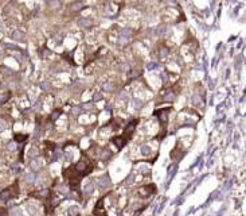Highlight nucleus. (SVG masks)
Instances as JSON below:
<instances>
[{
    "instance_id": "obj_2",
    "label": "nucleus",
    "mask_w": 246,
    "mask_h": 216,
    "mask_svg": "<svg viewBox=\"0 0 246 216\" xmlns=\"http://www.w3.org/2000/svg\"><path fill=\"white\" fill-rule=\"evenodd\" d=\"M123 139H124V137H121V138H114V139H113V143L116 145V146L119 147V148H121V147L124 146V145H125V141H123Z\"/></svg>"
},
{
    "instance_id": "obj_6",
    "label": "nucleus",
    "mask_w": 246,
    "mask_h": 216,
    "mask_svg": "<svg viewBox=\"0 0 246 216\" xmlns=\"http://www.w3.org/2000/svg\"><path fill=\"white\" fill-rule=\"evenodd\" d=\"M8 150H11V151H15L16 150V143H15V142H9V143H8Z\"/></svg>"
},
{
    "instance_id": "obj_10",
    "label": "nucleus",
    "mask_w": 246,
    "mask_h": 216,
    "mask_svg": "<svg viewBox=\"0 0 246 216\" xmlns=\"http://www.w3.org/2000/svg\"><path fill=\"white\" fill-rule=\"evenodd\" d=\"M6 130V123H4V122H0V133H2V131H4Z\"/></svg>"
},
{
    "instance_id": "obj_4",
    "label": "nucleus",
    "mask_w": 246,
    "mask_h": 216,
    "mask_svg": "<svg viewBox=\"0 0 246 216\" xmlns=\"http://www.w3.org/2000/svg\"><path fill=\"white\" fill-rule=\"evenodd\" d=\"M140 192L141 193H152L153 192V187H149V188H143V189H140Z\"/></svg>"
},
{
    "instance_id": "obj_3",
    "label": "nucleus",
    "mask_w": 246,
    "mask_h": 216,
    "mask_svg": "<svg viewBox=\"0 0 246 216\" xmlns=\"http://www.w3.org/2000/svg\"><path fill=\"white\" fill-rule=\"evenodd\" d=\"M40 166H42V162H40V160H34L31 162L32 170H38V169H40Z\"/></svg>"
},
{
    "instance_id": "obj_5",
    "label": "nucleus",
    "mask_w": 246,
    "mask_h": 216,
    "mask_svg": "<svg viewBox=\"0 0 246 216\" xmlns=\"http://www.w3.org/2000/svg\"><path fill=\"white\" fill-rule=\"evenodd\" d=\"M34 178H35L34 173H28V174L26 176V181H27V182H32V181H34Z\"/></svg>"
},
{
    "instance_id": "obj_7",
    "label": "nucleus",
    "mask_w": 246,
    "mask_h": 216,
    "mask_svg": "<svg viewBox=\"0 0 246 216\" xmlns=\"http://www.w3.org/2000/svg\"><path fill=\"white\" fill-rule=\"evenodd\" d=\"M23 139H26V135H15V141L16 142H23Z\"/></svg>"
},
{
    "instance_id": "obj_1",
    "label": "nucleus",
    "mask_w": 246,
    "mask_h": 216,
    "mask_svg": "<svg viewBox=\"0 0 246 216\" xmlns=\"http://www.w3.org/2000/svg\"><path fill=\"white\" fill-rule=\"evenodd\" d=\"M11 196L12 195H11V189H9V188H7V189H4V191L0 192V199H2L3 201H7L9 197H11Z\"/></svg>"
},
{
    "instance_id": "obj_9",
    "label": "nucleus",
    "mask_w": 246,
    "mask_h": 216,
    "mask_svg": "<svg viewBox=\"0 0 246 216\" xmlns=\"http://www.w3.org/2000/svg\"><path fill=\"white\" fill-rule=\"evenodd\" d=\"M90 191H93V185H92V182H90V184L86 187V193H90Z\"/></svg>"
},
{
    "instance_id": "obj_8",
    "label": "nucleus",
    "mask_w": 246,
    "mask_h": 216,
    "mask_svg": "<svg viewBox=\"0 0 246 216\" xmlns=\"http://www.w3.org/2000/svg\"><path fill=\"white\" fill-rule=\"evenodd\" d=\"M12 216H23V215H22V212H20L19 209H13V211H12Z\"/></svg>"
},
{
    "instance_id": "obj_11",
    "label": "nucleus",
    "mask_w": 246,
    "mask_h": 216,
    "mask_svg": "<svg viewBox=\"0 0 246 216\" xmlns=\"http://www.w3.org/2000/svg\"><path fill=\"white\" fill-rule=\"evenodd\" d=\"M0 216H8V215H7V214H2V215H0Z\"/></svg>"
}]
</instances>
